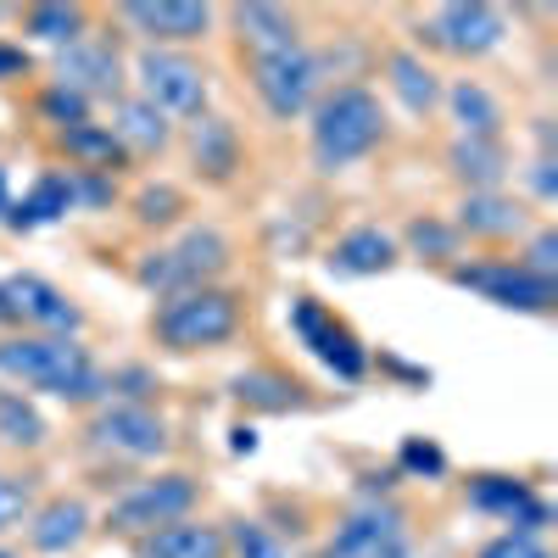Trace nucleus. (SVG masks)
I'll use <instances>...</instances> for the list:
<instances>
[{
    "label": "nucleus",
    "instance_id": "18",
    "mask_svg": "<svg viewBox=\"0 0 558 558\" xmlns=\"http://www.w3.org/2000/svg\"><path fill=\"white\" fill-rule=\"evenodd\" d=\"M452 229L463 241H481V246H514V241H525L536 229V218H531L525 202H514L508 191H481V196L458 202Z\"/></svg>",
    "mask_w": 558,
    "mask_h": 558
},
{
    "label": "nucleus",
    "instance_id": "5",
    "mask_svg": "<svg viewBox=\"0 0 558 558\" xmlns=\"http://www.w3.org/2000/svg\"><path fill=\"white\" fill-rule=\"evenodd\" d=\"M202 497H207L202 475H191V470H157V475L134 481L129 492H118L107 502L101 531L140 542V536H151V531H162L173 520H191L196 508H202Z\"/></svg>",
    "mask_w": 558,
    "mask_h": 558
},
{
    "label": "nucleus",
    "instance_id": "20",
    "mask_svg": "<svg viewBox=\"0 0 558 558\" xmlns=\"http://www.w3.org/2000/svg\"><path fill=\"white\" fill-rule=\"evenodd\" d=\"M408 536V508L397 497H380V502H357L352 514H341L330 547H324V558H368L375 547L386 542H402Z\"/></svg>",
    "mask_w": 558,
    "mask_h": 558
},
{
    "label": "nucleus",
    "instance_id": "28",
    "mask_svg": "<svg viewBox=\"0 0 558 558\" xmlns=\"http://www.w3.org/2000/svg\"><path fill=\"white\" fill-rule=\"evenodd\" d=\"M134 558H229V547H223V525L191 514V520H173L151 536H140Z\"/></svg>",
    "mask_w": 558,
    "mask_h": 558
},
{
    "label": "nucleus",
    "instance_id": "26",
    "mask_svg": "<svg viewBox=\"0 0 558 558\" xmlns=\"http://www.w3.org/2000/svg\"><path fill=\"white\" fill-rule=\"evenodd\" d=\"M508 140H470V134H452L447 146V173L463 184V196H481V191H502L508 179Z\"/></svg>",
    "mask_w": 558,
    "mask_h": 558
},
{
    "label": "nucleus",
    "instance_id": "30",
    "mask_svg": "<svg viewBox=\"0 0 558 558\" xmlns=\"http://www.w3.org/2000/svg\"><path fill=\"white\" fill-rule=\"evenodd\" d=\"M17 23L28 39L62 51V45L89 34V7H78V0H34V7H17Z\"/></svg>",
    "mask_w": 558,
    "mask_h": 558
},
{
    "label": "nucleus",
    "instance_id": "15",
    "mask_svg": "<svg viewBox=\"0 0 558 558\" xmlns=\"http://www.w3.org/2000/svg\"><path fill=\"white\" fill-rule=\"evenodd\" d=\"M0 291H7V302H12V318H17V330H28V336H68V341H84V307L62 291V286H51L45 274H7L0 279Z\"/></svg>",
    "mask_w": 558,
    "mask_h": 558
},
{
    "label": "nucleus",
    "instance_id": "10",
    "mask_svg": "<svg viewBox=\"0 0 558 558\" xmlns=\"http://www.w3.org/2000/svg\"><path fill=\"white\" fill-rule=\"evenodd\" d=\"M246 78H252V96L263 101V112L274 123L307 118L313 101L330 89L313 45H296V51H279V57H246Z\"/></svg>",
    "mask_w": 558,
    "mask_h": 558
},
{
    "label": "nucleus",
    "instance_id": "9",
    "mask_svg": "<svg viewBox=\"0 0 558 558\" xmlns=\"http://www.w3.org/2000/svg\"><path fill=\"white\" fill-rule=\"evenodd\" d=\"M447 279L458 291H475L481 302L502 307V313H531L547 318L558 307V279H536L531 268H520L514 257H458L447 268Z\"/></svg>",
    "mask_w": 558,
    "mask_h": 558
},
{
    "label": "nucleus",
    "instance_id": "1",
    "mask_svg": "<svg viewBox=\"0 0 558 558\" xmlns=\"http://www.w3.org/2000/svg\"><path fill=\"white\" fill-rule=\"evenodd\" d=\"M0 380L17 391H45L84 413L107 402V368L84 341L68 336H28V330L0 336Z\"/></svg>",
    "mask_w": 558,
    "mask_h": 558
},
{
    "label": "nucleus",
    "instance_id": "40",
    "mask_svg": "<svg viewBox=\"0 0 558 558\" xmlns=\"http://www.w3.org/2000/svg\"><path fill=\"white\" fill-rule=\"evenodd\" d=\"M73 207L78 213H112L118 207V179H107V173H73Z\"/></svg>",
    "mask_w": 558,
    "mask_h": 558
},
{
    "label": "nucleus",
    "instance_id": "39",
    "mask_svg": "<svg viewBox=\"0 0 558 558\" xmlns=\"http://www.w3.org/2000/svg\"><path fill=\"white\" fill-rule=\"evenodd\" d=\"M520 268H531L536 279H558V229L553 223H536L525 235V252L514 257Z\"/></svg>",
    "mask_w": 558,
    "mask_h": 558
},
{
    "label": "nucleus",
    "instance_id": "11",
    "mask_svg": "<svg viewBox=\"0 0 558 558\" xmlns=\"http://www.w3.org/2000/svg\"><path fill=\"white\" fill-rule=\"evenodd\" d=\"M413 39L425 45V51H441V57H458V62H481L508 39V12L492 7V0H447V7H436L413 28Z\"/></svg>",
    "mask_w": 558,
    "mask_h": 558
},
{
    "label": "nucleus",
    "instance_id": "25",
    "mask_svg": "<svg viewBox=\"0 0 558 558\" xmlns=\"http://www.w3.org/2000/svg\"><path fill=\"white\" fill-rule=\"evenodd\" d=\"M380 73H386V89L397 96V107L402 112H413V118H430L436 107H441V78H436V68L413 51V45H397V51H386L380 57Z\"/></svg>",
    "mask_w": 558,
    "mask_h": 558
},
{
    "label": "nucleus",
    "instance_id": "3",
    "mask_svg": "<svg viewBox=\"0 0 558 558\" xmlns=\"http://www.w3.org/2000/svg\"><path fill=\"white\" fill-rule=\"evenodd\" d=\"M246 330V296L235 286H202V291H179L162 296L146 318V336L168 357H202L235 347Z\"/></svg>",
    "mask_w": 558,
    "mask_h": 558
},
{
    "label": "nucleus",
    "instance_id": "14",
    "mask_svg": "<svg viewBox=\"0 0 558 558\" xmlns=\"http://www.w3.org/2000/svg\"><path fill=\"white\" fill-rule=\"evenodd\" d=\"M140 45H157V51H191L196 39L213 34V7L207 0H123L112 12Z\"/></svg>",
    "mask_w": 558,
    "mask_h": 558
},
{
    "label": "nucleus",
    "instance_id": "17",
    "mask_svg": "<svg viewBox=\"0 0 558 558\" xmlns=\"http://www.w3.org/2000/svg\"><path fill=\"white\" fill-rule=\"evenodd\" d=\"M96 531V508H89L78 492H57V497H39L34 514L23 525L28 547L45 553V558H62V553H78Z\"/></svg>",
    "mask_w": 558,
    "mask_h": 558
},
{
    "label": "nucleus",
    "instance_id": "23",
    "mask_svg": "<svg viewBox=\"0 0 558 558\" xmlns=\"http://www.w3.org/2000/svg\"><path fill=\"white\" fill-rule=\"evenodd\" d=\"M78 207H73V173L68 168H39L34 179H28V191L12 202V213L0 218V229H12V235H34V229H45V223H62V218H73Z\"/></svg>",
    "mask_w": 558,
    "mask_h": 558
},
{
    "label": "nucleus",
    "instance_id": "13",
    "mask_svg": "<svg viewBox=\"0 0 558 558\" xmlns=\"http://www.w3.org/2000/svg\"><path fill=\"white\" fill-rule=\"evenodd\" d=\"M463 502H470L475 514L508 525L514 536H542L553 525V502L536 492V481L508 475V470H475L463 481Z\"/></svg>",
    "mask_w": 558,
    "mask_h": 558
},
{
    "label": "nucleus",
    "instance_id": "48",
    "mask_svg": "<svg viewBox=\"0 0 558 558\" xmlns=\"http://www.w3.org/2000/svg\"><path fill=\"white\" fill-rule=\"evenodd\" d=\"M0 330H7V336L17 330V318H12V302H7V291H0Z\"/></svg>",
    "mask_w": 558,
    "mask_h": 558
},
{
    "label": "nucleus",
    "instance_id": "43",
    "mask_svg": "<svg viewBox=\"0 0 558 558\" xmlns=\"http://www.w3.org/2000/svg\"><path fill=\"white\" fill-rule=\"evenodd\" d=\"M553 168H558L553 157H531V162H525V184H531L536 202H553V196H558V173H553Z\"/></svg>",
    "mask_w": 558,
    "mask_h": 558
},
{
    "label": "nucleus",
    "instance_id": "44",
    "mask_svg": "<svg viewBox=\"0 0 558 558\" xmlns=\"http://www.w3.org/2000/svg\"><path fill=\"white\" fill-rule=\"evenodd\" d=\"M28 73H34V57L23 51V45L0 39V84H12V78H28Z\"/></svg>",
    "mask_w": 558,
    "mask_h": 558
},
{
    "label": "nucleus",
    "instance_id": "16",
    "mask_svg": "<svg viewBox=\"0 0 558 558\" xmlns=\"http://www.w3.org/2000/svg\"><path fill=\"white\" fill-rule=\"evenodd\" d=\"M229 397H235V408L257 413V418H286V413H307L318 397L307 380H296L291 368H279V363H246L229 375L223 386Z\"/></svg>",
    "mask_w": 558,
    "mask_h": 558
},
{
    "label": "nucleus",
    "instance_id": "8",
    "mask_svg": "<svg viewBox=\"0 0 558 558\" xmlns=\"http://www.w3.org/2000/svg\"><path fill=\"white\" fill-rule=\"evenodd\" d=\"M286 324H291V336H296L324 368H330L341 386H357V380L368 375V357H375V352H368L352 324H347L330 302H318L313 291H296V296H291Z\"/></svg>",
    "mask_w": 558,
    "mask_h": 558
},
{
    "label": "nucleus",
    "instance_id": "47",
    "mask_svg": "<svg viewBox=\"0 0 558 558\" xmlns=\"http://www.w3.org/2000/svg\"><path fill=\"white\" fill-rule=\"evenodd\" d=\"M12 202H17V196H12V179H7V168H0V218L12 213Z\"/></svg>",
    "mask_w": 558,
    "mask_h": 558
},
{
    "label": "nucleus",
    "instance_id": "12",
    "mask_svg": "<svg viewBox=\"0 0 558 558\" xmlns=\"http://www.w3.org/2000/svg\"><path fill=\"white\" fill-rule=\"evenodd\" d=\"M123 73H129L123 45H118V34H101V28H89L84 39L51 51V84L73 89L84 101H118L123 84H129Z\"/></svg>",
    "mask_w": 558,
    "mask_h": 558
},
{
    "label": "nucleus",
    "instance_id": "7",
    "mask_svg": "<svg viewBox=\"0 0 558 558\" xmlns=\"http://www.w3.org/2000/svg\"><path fill=\"white\" fill-rule=\"evenodd\" d=\"M84 447L123 463H162L173 452V430L151 402H101L84 418Z\"/></svg>",
    "mask_w": 558,
    "mask_h": 558
},
{
    "label": "nucleus",
    "instance_id": "21",
    "mask_svg": "<svg viewBox=\"0 0 558 558\" xmlns=\"http://www.w3.org/2000/svg\"><path fill=\"white\" fill-rule=\"evenodd\" d=\"M184 151H191V168L202 184H229L241 168H246V140L241 129L218 118V112H202L191 123V134H184Z\"/></svg>",
    "mask_w": 558,
    "mask_h": 558
},
{
    "label": "nucleus",
    "instance_id": "34",
    "mask_svg": "<svg viewBox=\"0 0 558 558\" xmlns=\"http://www.w3.org/2000/svg\"><path fill=\"white\" fill-rule=\"evenodd\" d=\"M223 547H229V558H291V542L257 514H229L223 520Z\"/></svg>",
    "mask_w": 558,
    "mask_h": 558
},
{
    "label": "nucleus",
    "instance_id": "22",
    "mask_svg": "<svg viewBox=\"0 0 558 558\" xmlns=\"http://www.w3.org/2000/svg\"><path fill=\"white\" fill-rule=\"evenodd\" d=\"M229 28H235L241 57H279L296 51L302 39V17L286 7H268V0H246V7H229Z\"/></svg>",
    "mask_w": 558,
    "mask_h": 558
},
{
    "label": "nucleus",
    "instance_id": "38",
    "mask_svg": "<svg viewBox=\"0 0 558 558\" xmlns=\"http://www.w3.org/2000/svg\"><path fill=\"white\" fill-rule=\"evenodd\" d=\"M151 391H162V380L146 363H112L107 368V402H151Z\"/></svg>",
    "mask_w": 558,
    "mask_h": 558
},
{
    "label": "nucleus",
    "instance_id": "27",
    "mask_svg": "<svg viewBox=\"0 0 558 558\" xmlns=\"http://www.w3.org/2000/svg\"><path fill=\"white\" fill-rule=\"evenodd\" d=\"M57 151L68 157V168L73 173H107V179H118V173H129L134 162H129V151L118 146V134L107 129V123H73V129H57Z\"/></svg>",
    "mask_w": 558,
    "mask_h": 558
},
{
    "label": "nucleus",
    "instance_id": "19",
    "mask_svg": "<svg viewBox=\"0 0 558 558\" xmlns=\"http://www.w3.org/2000/svg\"><path fill=\"white\" fill-rule=\"evenodd\" d=\"M318 263H324L330 279H375V274H391L402 263V246L380 223H352V229H341V235L324 246Z\"/></svg>",
    "mask_w": 558,
    "mask_h": 558
},
{
    "label": "nucleus",
    "instance_id": "36",
    "mask_svg": "<svg viewBox=\"0 0 558 558\" xmlns=\"http://www.w3.org/2000/svg\"><path fill=\"white\" fill-rule=\"evenodd\" d=\"M391 470H397L402 481H447L452 458H447V447H441V441H430V436H402Z\"/></svg>",
    "mask_w": 558,
    "mask_h": 558
},
{
    "label": "nucleus",
    "instance_id": "45",
    "mask_svg": "<svg viewBox=\"0 0 558 558\" xmlns=\"http://www.w3.org/2000/svg\"><path fill=\"white\" fill-rule=\"evenodd\" d=\"M257 447H263L257 425H252V418H235V425H229V452H235V458H257Z\"/></svg>",
    "mask_w": 558,
    "mask_h": 558
},
{
    "label": "nucleus",
    "instance_id": "46",
    "mask_svg": "<svg viewBox=\"0 0 558 558\" xmlns=\"http://www.w3.org/2000/svg\"><path fill=\"white\" fill-rule=\"evenodd\" d=\"M368 558H413V542L402 536V542H386V547H375Z\"/></svg>",
    "mask_w": 558,
    "mask_h": 558
},
{
    "label": "nucleus",
    "instance_id": "4",
    "mask_svg": "<svg viewBox=\"0 0 558 558\" xmlns=\"http://www.w3.org/2000/svg\"><path fill=\"white\" fill-rule=\"evenodd\" d=\"M235 246L223 229L213 223H184L173 229V241H157L151 252L134 257V286L146 296H179V291H202V286H223Z\"/></svg>",
    "mask_w": 558,
    "mask_h": 558
},
{
    "label": "nucleus",
    "instance_id": "35",
    "mask_svg": "<svg viewBox=\"0 0 558 558\" xmlns=\"http://www.w3.org/2000/svg\"><path fill=\"white\" fill-rule=\"evenodd\" d=\"M34 502H39V475L34 470H0V542L28 525Z\"/></svg>",
    "mask_w": 558,
    "mask_h": 558
},
{
    "label": "nucleus",
    "instance_id": "37",
    "mask_svg": "<svg viewBox=\"0 0 558 558\" xmlns=\"http://www.w3.org/2000/svg\"><path fill=\"white\" fill-rule=\"evenodd\" d=\"M89 112H96V101L73 96V89H62V84H51V78H45V84L34 89V118H39V123H51V129L89 123Z\"/></svg>",
    "mask_w": 558,
    "mask_h": 558
},
{
    "label": "nucleus",
    "instance_id": "29",
    "mask_svg": "<svg viewBox=\"0 0 558 558\" xmlns=\"http://www.w3.org/2000/svg\"><path fill=\"white\" fill-rule=\"evenodd\" d=\"M441 101H447L458 134H470V140H502L508 112H502V101L492 96L481 78H452V84L441 89Z\"/></svg>",
    "mask_w": 558,
    "mask_h": 558
},
{
    "label": "nucleus",
    "instance_id": "31",
    "mask_svg": "<svg viewBox=\"0 0 558 558\" xmlns=\"http://www.w3.org/2000/svg\"><path fill=\"white\" fill-rule=\"evenodd\" d=\"M45 441H51V425H45L39 402L0 380V447L7 452H45Z\"/></svg>",
    "mask_w": 558,
    "mask_h": 558
},
{
    "label": "nucleus",
    "instance_id": "24",
    "mask_svg": "<svg viewBox=\"0 0 558 558\" xmlns=\"http://www.w3.org/2000/svg\"><path fill=\"white\" fill-rule=\"evenodd\" d=\"M107 129L118 134V146L129 151V162H151L173 146V118H162L146 96H134V89H123V96L112 101V118Z\"/></svg>",
    "mask_w": 558,
    "mask_h": 558
},
{
    "label": "nucleus",
    "instance_id": "6",
    "mask_svg": "<svg viewBox=\"0 0 558 558\" xmlns=\"http://www.w3.org/2000/svg\"><path fill=\"white\" fill-rule=\"evenodd\" d=\"M129 73H134V96H146L162 118L196 123L207 112V101H213V73L191 51H157V45H140Z\"/></svg>",
    "mask_w": 558,
    "mask_h": 558
},
{
    "label": "nucleus",
    "instance_id": "33",
    "mask_svg": "<svg viewBox=\"0 0 558 558\" xmlns=\"http://www.w3.org/2000/svg\"><path fill=\"white\" fill-rule=\"evenodd\" d=\"M184 213H191V196L168 179H151L129 196V218H134V229H146V235H173V229H184Z\"/></svg>",
    "mask_w": 558,
    "mask_h": 558
},
{
    "label": "nucleus",
    "instance_id": "42",
    "mask_svg": "<svg viewBox=\"0 0 558 558\" xmlns=\"http://www.w3.org/2000/svg\"><path fill=\"white\" fill-rule=\"evenodd\" d=\"M368 368H380V375H391V380H402V386H413V391L430 386V368H418V363H408V357H397V352L368 357Z\"/></svg>",
    "mask_w": 558,
    "mask_h": 558
},
{
    "label": "nucleus",
    "instance_id": "2",
    "mask_svg": "<svg viewBox=\"0 0 558 558\" xmlns=\"http://www.w3.org/2000/svg\"><path fill=\"white\" fill-rule=\"evenodd\" d=\"M386 107L368 84H330L307 112V157L324 179H336L357 168L363 157H375L386 146Z\"/></svg>",
    "mask_w": 558,
    "mask_h": 558
},
{
    "label": "nucleus",
    "instance_id": "41",
    "mask_svg": "<svg viewBox=\"0 0 558 558\" xmlns=\"http://www.w3.org/2000/svg\"><path fill=\"white\" fill-rule=\"evenodd\" d=\"M475 558H553L542 536H514V531H497L475 547Z\"/></svg>",
    "mask_w": 558,
    "mask_h": 558
},
{
    "label": "nucleus",
    "instance_id": "32",
    "mask_svg": "<svg viewBox=\"0 0 558 558\" xmlns=\"http://www.w3.org/2000/svg\"><path fill=\"white\" fill-rule=\"evenodd\" d=\"M402 257H418V263H436V268H452L463 257V235L452 229V218L441 213H413L402 223Z\"/></svg>",
    "mask_w": 558,
    "mask_h": 558
},
{
    "label": "nucleus",
    "instance_id": "49",
    "mask_svg": "<svg viewBox=\"0 0 558 558\" xmlns=\"http://www.w3.org/2000/svg\"><path fill=\"white\" fill-rule=\"evenodd\" d=\"M0 558H23V553H17L12 542H0Z\"/></svg>",
    "mask_w": 558,
    "mask_h": 558
}]
</instances>
